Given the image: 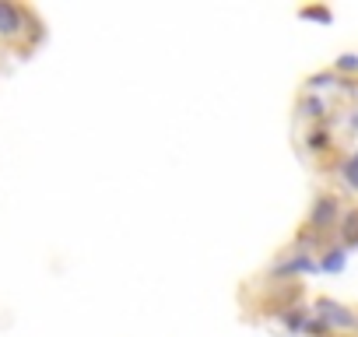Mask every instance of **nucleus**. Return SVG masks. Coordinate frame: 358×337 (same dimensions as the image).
Returning a JSON list of instances; mask_svg holds the SVG:
<instances>
[{"mask_svg":"<svg viewBox=\"0 0 358 337\" xmlns=\"http://www.w3.org/2000/svg\"><path fill=\"white\" fill-rule=\"evenodd\" d=\"M302 85H306L309 95H316V92H323V88H341V78H337L334 71H320V74H309Z\"/></svg>","mask_w":358,"mask_h":337,"instance_id":"obj_8","label":"nucleus"},{"mask_svg":"<svg viewBox=\"0 0 358 337\" xmlns=\"http://www.w3.org/2000/svg\"><path fill=\"white\" fill-rule=\"evenodd\" d=\"M25 25V11L8 4V0H0V36H18Z\"/></svg>","mask_w":358,"mask_h":337,"instance_id":"obj_4","label":"nucleus"},{"mask_svg":"<svg viewBox=\"0 0 358 337\" xmlns=\"http://www.w3.org/2000/svg\"><path fill=\"white\" fill-rule=\"evenodd\" d=\"M337 236H341V246H344V250H358V208L341 215Z\"/></svg>","mask_w":358,"mask_h":337,"instance_id":"obj_6","label":"nucleus"},{"mask_svg":"<svg viewBox=\"0 0 358 337\" xmlns=\"http://www.w3.org/2000/svg\"><path fill=\"white\" fill-rule=\"evenodd\" d=\"M341 176H344V183L358 194V151H351V155L341 162Z\"/></svg>","mask_w":358,"mask_h":337,"instance_id":"obj_10","label":"nucleus"},{"mask_svg":"<svg viewBox=\"0 0 358 337\" xmlns=\"http://www.w3.org/2000/svg\"><path fill=\"white\" fill-rule=\"evenodd\" d=\"M302 144H306V151L323 155V151H330V148H334V134H330V127H327V123H320V127H313V130L302 137Z\"/></svg>","mask_w":358,"mask_h":337,"instance_id":"obj_5","label":"nucleus"},{"mask_svg":"<svg viewBox=\"0 0 358 337\" xmlns=\"http://www.w3.org/2000/svg\"><path fill=\"white\" fill-rule=\"evenodd\" d=\"M313 313H316L330 330H355V327H358V313H355V309H348V306H344V302H337V299H320Z\"/></svg>","mask_w":358,"mask_h":337,"instance_id":"obj_2","label":"nucleus"},{"mask_svg":"<svg viewBox=\"0 0 358 337\" xmlns=\"http://www.w3.org/2000/svg\"><path fill=\"white\" fill-rule=\"evenodd\" d=\"M334 74L344 78V74H358V53H341L334 60Z\"/></svg>","mask_w":358,"mask_h":337,"instance_id":"obj_11","label":"nucleus"},{"mask_svg":"<svg viewBox=\"0 0 358 337\" xmlns=\"http://www.w3.org/2000/svg\"><path fill=\"white\" fill-rule=\"evenodd\" d=\"M316 264H320L323 274H341L348 267V250L344 246H330V250H323V257Z\"/></svg>","mask_w":358,"mask_h":337,"instance_id":"obj_7","label":"nucleus"},{"mask_svg":"<svg viewBox=\"0 0 358 337\" xmlns=\"http://www.w3.org/2000/svg\"><path fill=\"white\" fill-rule=\"evenodd\" d=\"M295 274H320V264L309 257V253H288L285 260H278L271 267V278L285 281V278H295Z\"/></svg>","mask_w":358,"mask_h":337,"instance_id":"obj_3","label":"nucleus"},{"mask_svg":"<svg viewBox=\"0 0 358 337\" xmlns=\"http://www.w3.org/2000/svg\"><path fill=\"white\" fill-rule=\"evenodd\" d=\"M341 201L334 197V194H320L316 201H313V208H309V218H306V229L309 232H316V236H327V232H334L337 225H341Z\"/></svg>","mask_w":358,"mask_h":337,"instance_id":"obj_1","label":"nucleus"},{"mask_svg":"<svg viewBox=\"0 0 358 337\" xmlns=\"http://www.w3.org/2000/svg\"><path fill=\"white\" fill-rule=\"evenodd\" d=\"M299 18H306V22H323V25H330V22H334V11H330V8H299Z\"/></svg>","mask_w":358,"mask_h":337,"instance_id":"obj_12","label":"nucleus"},{"mask_svg":"<svg viewBox=\"0 0 358 337\" xmlns=\"http://www.w3.org/2000/svg\"><path fill=\"white\" fill-rule=\"evenodd\" d=\"M299 116H306V120H327V102L320 95H302L299 99Z\"/></svg>","mask_w":358,"mask_h":337,"instance_id":"obj_9","label":"nucleus"},{"mask_svg":"<svg viewBox=\"0 0 358 337\" xmlns=\"http://www.w3.org/2000/svg\"><path fill=\"white\" fill-rule=\"evenodd\" d=\"M295 246H299V253H309V250H316L320 246V236L316 232H309V229H302L299 236H295ZM313 257V253H309Z\"/></svg>","mask_w":358,"mask_h":337,"instance_id":"obj_14","label":"nucleus"},{"mask_svg":"<svg viewBox=\"0 0 358 337\" xmlns=\"http://www.w3.org/2000/svg\"><path fill=\"white\" fill-rule=\"evenodd\" d=\"M302 334H306V337H330V327H327V323H323L316 313H309V320H306Z\"/></svg>","mask_w":358,"mask_h":337,"instance_id":"obj_13","label":"nucleus"},{"mask_svg":"<svg viewBox=\"0 0 358 337\" xmlns=\"http://www.w3.org/2000/svg\"><path fill=\"white\" fill-rule=\"evenodd\" d=\"M355 330H358V327H355Z\"/></svg>","mask_w":358,"mask_h":337,"instance_id":"obj_15","label":"nucleus"}]
</instances>
